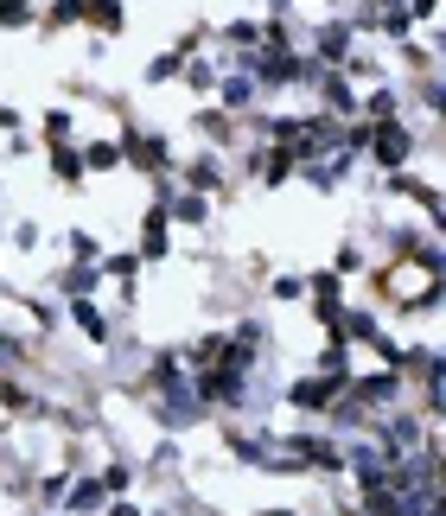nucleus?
<instances>
[{
    "mask_svg": "<svg viewBox=\"0 0 446 516\" xmlns=\"http://www.w3.org/2000/svg\"><path fill=\"white\" fill-rule=\"evenodd\" d=\"M440 274H446V255L408 249L402 262H389L383 274H376V294H383L389 306H402V313H421V306L440 294Z\"/></svg>",
    "mask_w": 446,
    "mask_h": 516,
    "instance_id": "nucleus-1",
    "label": "nucleus"
},
{
    "mask_svg": "<svg viewBox=\"0 0 446 516\" xmlns=\"http://www.w3.org/2000/svg\"><path fill=\"white\" fill-rule=\"evenodd\" d=\"M370 147H376V160H383V166H408V147H415V141H408L402 122H376L370 128Z\"/></svg>",
    "mask_w": 446,
    "mask_h": 516,
    "instance_id": "nucleus-2",
    "label": "nucleus"
},
{
    "mask_svg": "<svg viewBox=\"0 0 446 516\" xmlns=\"http://www.w3.org/2000/svg\"><path fill=\"white\" fill-rule=\"evenodd\" d=\"M102 478H71V485H64V516H96L102 510Z\"/></svg>",
    "mask_w": 446,
    "mask_h": 516,
    "instance_id": "nucleus-3",
    "label": "nucleus"
},
{
    "mask_svg": "<svg viewBox=\"0 0 446 516\" xmlns=\"http://www.w3.org/2000/svg\"><path fill=\"white\" fill-rule=\"evenodd\" d=\"M160 192H166V204H160V211L173 217V223H204V217H211L204 192H173V185H160Z\"/></svg>",
    "mask_w": 446,
    "mask_h": 516,
    "instance_id": "nucleus-4",
    "label": "nucleus"
},
{
    "mask_svg": "<svg viewBox=\"0 0 446 516\" xmlns=\"http://www.w3.org/2000/svg\"><path fill=\"white\" fill-rule=\"evenodd\" d=\"M71 325L83 338H96V344H109V319L96 313V300H71Z\"/></svg>",
    "mask_w": 446,
    "mask_h": 516,
    "instance_id": "nucleus-5",
    "label": "nucleus"
},
{
    "mask_svg": "<svg viewBox=\"0 0 446 516\" xmlns=\"http://www.w3.org/2000/svg\"><path fill=\"white\" fill-rule=\"evenodd\" d=\"M122 166V141H90L83 147V172H115Z\"/></svg>",
    "mask_w": 446,
    "mask_h": 516,
    "instance_id": "nucleus-6",
    "label": "nucleus"
},
{
    "mask_svg": "<svg viewBox=\"0 0 446 516\" xmlns=\"http://www.w3.org/2000/svg\"><path fill=\"white\" fill-rule=\"evenodd\" d=\"M83 20L102 26V32H115V26H122V0H83Z\"/></svg>",
    "mask_w": 446,
    "mask_h": 516,
    "instance_id": "nucleus-7",
    "label": "nucleus"
},
{
    "mask_svg": "<svg viewBox=\"0 0 446 516\" xmlns=\"http://www.w3.org/2000/svg\"><path fill=\"white\" fill-rule=\"evenodd\" d=\"M141 255H166V211H147V223H141Z\"/></svg>",
    "mask_w": 446,
    "mask_h": 516,
    "instance_id": "nucleus-8",
    "label": "nucleus"
},
{
    "mask_svg": "<svg viewBox=\"0 0 446 516\" xmlns=\"http://www.w3.org/2000/svg\"><path fill=\"white\" fill-rule=\"evenodd\" d=\"M51 172H58L64 185H77L83 179V153L77 147H51Z\"/></svg>",
    "mask_w": 446,
    "mask_h": 516,
    "instance_id": "nucleus-9",
    "label": "nucleus"
},
{
    "mask_svg": "<svg viewBox=\"0 0 446 516\" xmlns=\"http://www.w3.org/2000/svg\"><path fill=\"white\" fill-rule=\"evenodd\" d=\"M71 255H77V262H102V243L90 230H71Z\"/></svg>",
    "mask_w": 446,
    "mask_h": 516,
    "instance_id": "nucleus-10",
    "label": "nucleus"
},
{
    "mask_svg": "<svg viewBox=\"0 0 446 516\" xmlns=\"http://www.w3.org/2000/svg\"><path fill=\"white\" fill-rule=\"evenodd\" d=\"M179 64H185V51H166V58H153V64H147V77H153V83H166V77H179Z\"/></svg>",
    "mask_w": 446,
    "mask_h": 516,
    "instance_id": "nucleus-11",
    "label": "nucleus"
},
{
    "mask_svg": "<svg viewBox=\"0 0 446 516\" xmlns=\"http://www.w3.org/2000/svg\"><path fill=\"white\" fill-rule=\"evenodd\" d=\"M128 485H134V472L122 466V459H115V466H109V472H102V491H115V497H122Z\"/></svg>",
    "mask_w": 446,
    "mask_h": 516,
    "instance_id": "nucleus-12",
    "label": "nucleus"
},
{
    "mask_svg": "<svg viewBox=\"0 0 446 516\" xmlns=\"http://www.w3.org/2000/svg\"><path fill=\"white\" fill-rule=\"evenodd\" d=\"M185 83H198V90H211V83H217V64L192 58V64H185Z\"/></svg>",
    "mask_w": 446,
    "mask_h": 516,
    "instance_id": "nucleus-13",
    "label": "nucleus"
},
{
    "mask_svg": "<svg viewBox=\"0 0 446 516\" xmlns=\"http://www.w3.org/2000/svg\"><path fill=\"white\" fill-rule=\"evenodd\" d=\"M13 243H20V249L32 255V249H39V243H45V230H39V223H13Z\"/></svg>",
    "mask_w": 446,
    "mask_h": 516,
    "instance_id": "nucleus-14",
    "label": "nucleus"
},
{
    "mask_svg": "<svg viewBox=\"0 0 446 516\" xmlns=\"http://www.w3.org/2000/svg\"><path fill=\"white\" fill-rule=\"evenodd\" d=\"M274 294H281V300H300L306 281H300V274H281V281H274Z\"/></svg>",
    "mask_w": 446,
    "mask_h": 516,
    "instance_id": "nucleus-15",
    "label": "nucleus"
},
{
    "mask_svg": "<svg viewBox=\"0 0 446 516\" xmlns=\"http://www.w3.org/2000/svg\"><path fill=\"white\" fill-rule=\"evenodd\" d=\"M109 516H141V510H134V504H122V497H115V504H109Z\"/></svg>",
    "mask_w": 446,
    "mask_h": 516,
    "instance_id": "nucleus-16",
    "label": "nucleus"
},
{
    "mask_svg": "<svg viewBox=\"0 0 446 516\" xmlns=\"http://www.w3.org/2000/svg\"><path fill=\"white\" fill-rule=\"evenodd\" d=\"M268 516H287V510H268Z\"/></svg>",
    "mask_w": 446,
    "mask_h": 516,
    "instance_id": "nucleus-17",
    "label": "nucleus"
}]
</instances>
